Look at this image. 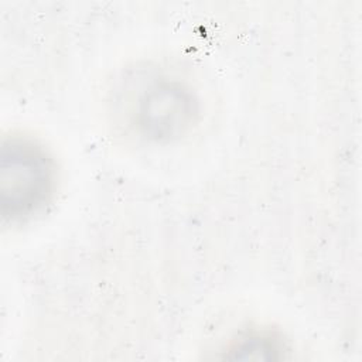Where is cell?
<instances>
[{
	"label": "cell",
	"instance_id": "6da1fadb",
	"mask_svg": "<svg viewBox=\"0 0 362 362\" xmlns=\"http://www.w3.org/2000/svg\"><path fill=\"white\" fill-rule=\"evenodd\" d=\"M54 167L47 153L24 139H7L0 151V205L6 218L30 215L48 199Z\"/></svg>",
	"mask_w": 362,
	"mask_h": 362
},
{
	"label": "cell",
	"instance_id": "7a4b0ae2",
	"mask_svg": "<svg viewBox=\"0 0 362 362\" xmlns=\"http://www.w3.org/2000/svg\"><path fill=\"white\" fill-rule=\"evenodd\" d=\"M197 102L178 82H160L143 95L139 103V126L153 140L181 136L194 122Z\"/></svg>",
	"mask_w": 362,
	"mask_h": 362
},
{
	"label": "cell",
	"instance_id": "3957f363",
	"mask_svg": "<svg viewBox=\"0 0 362 362\" xmlns=\"http://www.w3.org/2000/svg\"><path fill=\"white\" fill-rule=\"evenodd\" d=\"M281 351V344L273 335L252 334L242 338L232 348L235 358H274V352Z\"/></svg>",
	"mask_w": 362,
	"mask_h": 362
}]
</instances>
